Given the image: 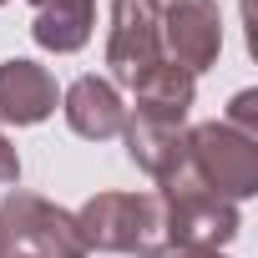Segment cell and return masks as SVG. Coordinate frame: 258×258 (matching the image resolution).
Wrapping results in <instances>:
<instances>
[{
    "mask_svg": "<svg viewBox=\"0 0 258 258\" xmlns=\"http://www.w3.org/2000/svg\"><path fill=\"white\" fill-rule=\"evenodd\" d=\"M76 228L86 248L101 253H137V258H167V213L157 192H96L81 203Z\"/></svg>",
    "mask_w": 258,
    "mask_h": 258,
    "instance_id": "1",
    "label": "cell"
},
{
    "mask_svg": "<svg viewBox=\"0 0 258 258\" xmlns=\"http://www.w3.org/2000/svg\"><path fill=\"white\" fill-rule=\"evenodd\" d=\"M182 157L198 172V182L228 203H243L258 192V142L223 121H203L182 132Z\"/></svg>",
    "mask_w": 258,
    "mask_h": 258,
    "instance_id": "2",
    "label": "cell"
},
{
    "mask_svg": "<svg viewBox=\"0 0 258 258\" xmlns=\"http://www.w3.org/2000/svg\"><path fill=\"white\" fill-rule=\"evenodd\" d=\"M0 228H6L11 253H31V258H86L91 253L76 228V213L56 208L41 192L11 187V198L0 203Z\"/></svg>",
    "mask_w": 258,
    "mask_h": 258,
    "instance_id": "3",
    "label": "cell"
},
{
    "mask_svg": "<svg viewBox=\"0 0 258 258\" xmlns=\"http://www.w3.org/2000/svg\"><path fill=\"white\" fill-rule=\"evenodd\" d=\"M162 31L157 11L147 0H111V26H106V71L111 86H137L152 66H162Z\"/></svg>",
    "mask_w": 258,
    "mask_h": 258,
    "instance_id": "4",
    "label": "cell"
},
{
    "mask_svg": "<svg viewBox=\"0 0 258 258\" xmlns=\"http://www.w3.org/2000/svg\"><path fill=\"white\" fill-rule=\"evenodd\" d=\"M162 31V56L172 66H182L187 76L208 71L223 51V16H218V0H177L157 16Z\"/></svg>",
    "mask_w": 258,
    "mask_h": 258,
    "instance_id": "5",
    "label": "cell"
},
{
    "mask_svg": "<svg viewBox=\"0 0 258 258\" xmlns=\"http://www.w3.org/2000/svg\"><path fill=\"white\" fill-rule=\"evenodd\" d=\"M56 101H61L56 76L41 61L26 56L0 61V126H36L56 111Z\"/></svg>",
    "mask_w": 258,
    "mask_h": 258,
    "instance_id": "6",
    "label": "cell"
},
{
    "mask_svg": "<svg viewBox=\"0 0 258 258\" xmlns=\"http://www.w3.org/2000/svg\"><path fill=\"white\" fill-rule=\"evenodd\" d=\"M61 111H66V126L76 137L86 142H106V137H121V126H126V101L111 81L101 76H81L66 86L61 96Z\"/></svg>",
    "mask_w": 258,
    "mask_h": 258,
    "instance_id": "7",
    "label": "cell"
},
{
    "mask_svg": "<svg viewBox=\"0 0 258 258\" xmlns=\"http://www.w3.org/2000/svg\"><path fill=\"white\" fill-rule=\"evenodd\" d=\"M31 36L41 51H56V56H71L91 41L96 31V0H31Z\"/></svg>",
    "mask_w": 258,
    "mask_h": 258,
    "instance_id": "8",
    "label": "cell"
},
{
    "mask_svg": "<svg viewBox=\"0 0 258 258\" xmlns=\"http://www.w3.org/2000/svg\"><path fill=\"white\" fill-rule=\"evenodd\" d=\"M132 96H137V116L182 126L187 111H192V96H198V76H187L182 66L162 61V66H152V71L132 86Z\"/></svg>",
    "mask_w": 258,
    "mask_h": 258,
    "instance_id": "9",
    "label": "cell"
},
{
    "mask_svg": "<svg viewBox=\"0 0 258 258\" xmlns=\"http://www.w3.org/2000/svg\"><path fill=\"white\" fill-rule=\"evenodd\" d=\"M121 137H126V157H132L152 182L182 157V126H167V121H152V116H126L121 126Z\"/></svg>",
    "mask_w": 258,
    "mask_h": 258,
    "instance_id": "10",
    "label": "cell"
},
{
    "mask_svg": "<svg viewBox=\"0 0 258 258\" xmlns=\"http://www.w3.org/2000/svg\"><path fill=\"white\" fill-rule=\"evenodd\" d=\"M223 126H233V132H243V137H253V142H258V91H253V86H248V91H238V96L228 101Z\"/></svg>",
    "mask_w": 258,
    "mask_h": 258,
    "instance_id": "11",
    "label": "cell"
},
{
    "mask_svg": "<svg viewBox=\"0 0 258 258\" xmlns=\"http://www.w3.org/2000/svg\"><path fill=\"white\" fill-rule=\"evenodd\" d=\"M16 182H21V157H16L11 137L0 132V187H16Z\"/></svg>",
    "mask_w": 258,
    "mask_h": 258,
    "instance_id": "12",
    "label": "cell"
},
{
    "mask_svg": "<svg viewBox=\"0 0 258 258\" xmlns=\"http://www.w3.org/2000/svg\"><path fill=\"white\" fill-rule=\"evenodd\" d=\"M167 258H223L218 248H177V253H167Z\"/></svg>",
    "mask_w": 258,
    "mask_h": 258,
    "instance_id": "13",
    "label": "cell"
},
{
    "mask_svg": "<svg viewBox=\"0 0 258 258\" xmlns=\"http://www.w3.org/2000/svg\"><path fill=\"white\" fill-rule=\"evenodd\" d=\"M11 253V243H6V228H0V258H6Z\"/></svg>",
    "mask_w": 258,
    "mask_h": 258,
    "instance_id": "14",
    "label": "cell"
},
{
    "mask_svg": "<svg viewBox=\"0 0 258 258\" xmlns=\"http://www.w3.org/2000/svg\"><path fill=\"white\" fill-rule=\"evenodd\" d=\"M147 6H152V11H157V6H162V11H167V6H177V0H147Z\"/></svg>",
    "mask_w": 258,
    "mask_h": 258,
    "instance_id": "15",
    "label": "cell"
},
{
    "mask_svg": "<svg viewBox=\"0 0 258 258\" xmlns=\"http://www.w3.org/2000/svg\"><path fill=\"white\" fill-rule=\"evenodd\" d=\"M6 258H31V253H6Z\"/></svg>",
    "mask_w": 258,
    "mask_h": 258,
    "instance_id": "16",
    "label": "cell"
},
{
    "mask_svg": "<svg viewBox=\"0 0 258 258\" xmlns=\"http://www.w3.org/2000/svg\"><path fill=\"white\" fill-rule=\"evenodd\" d=\"M0 6H11V0H0Z\"/></svg>",
    "mask_w": 258,
    "mask_h": 258,
    "instance_id": "17",
    "label": "cell"
}]
</instances>
